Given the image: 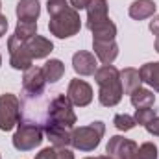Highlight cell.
<instances>
[{
    "label": "cell",
    "mask_w": 159,
    "mask_h": 159,
    "mask_svg": "<svg viewBox=\"0 0 159 159\" xmlns=\"http://www.w3.org/2000/svg\"><path fill=\"white\" fill-rule=\"evenodd\" d=\"M129 102L133 107H154L156 104V94L150 91V89H144V87H139L135 89L131 94H129Z\"/></svg>",
    "instance_id": "obj_20"
},
{
    "label": "cell",
    "mask_w": 159,
    "mask_h": 159,
    "mask_svg": "<svg viewBox=\"0 0 159 159\" xmlns=\"http://www.w3.org/2000/svg\"><path fill=\"white\" fill-rule=\"evenodd\" d=\"M93 50L98 61L104 65H113V61L119 56V44L117 41H93Z\"/></svg>",
    "instance_id": "obj_15"
},
{
    "label": "cell",
    "mask_w": 159,
    "mask_h": 159,
    "mask_svg": "<svg viewBox=\"0 0 159 159\" xmlns=\"http://www.w3.org/2000/svg\"><path fill=\"white\" fill-rule=\"evenodd\" d=\"M46 122L59 124V126H65V128H70V129L74 128V124H76V113H74L72 102L69 100L67 94H57L50 102Z\"/></svg>",
    "instance_id": "obj_5"
},
{
    "label": "cell",
    "mask_w": 159,
    "mask_h": 159,
    "mask_svg": "<svg viewBox=\"0 0 159 159\" xmlns=\"http://www.w3.org/2000/svg\"><path fill=\"white\" fill-rule=\"evenodd\" d=\"M46 9L50 15L48 30L52 35H56L57 39H69L80 32V13L69 4V0H48Z\"/></svg>",
    "instance_id": "obj_1"
},
{
    "label": "cell",
    "mask_w": 159,
    "mask_h": 159,
    "mask_svg": "<svg viewBox=\"0 0 159 159\" xmlns=\"http://www.w3.org/2000/svg\"><path fill=\"white\" fill-rule=\"evenodd\" d=\"M146 131L150 133V135H154V137H159V117H156V119H152L146 126Z\"/></svg>",
    "instance_id": "obj_28"
},
{
    "label": "cell",
    "mask_w": 159,
    "mask_h": 159,
    "mask_svg": "<svg viewBox=\"0 0 159 159\" xmlns=\"http://www.w3.org/2000/svg\"><path fill=\"white\" fill-rule=\"evenodd\" d=\"M7 50H9V65H11V69H15V70H28L32 67L34 59L30 57L24 41L11 35L7 39Z\"/></svg>",
    "instance_id": "obj_7"
},
{
    "label": "cell",
    "mask_w": 159,
    "mask_h": 159,
    "mask_svg": "<svg viewBox=\"0 0 159 159\" xmlns=\"http://www.w3.org/2000/svg\"><path fill=\"white\" fill-rule=\"evenodd\" d=\"M120 83H122V91H124V94H131L135 89L141 87L143 80H141V74H139L137 69H133V67H126V69L120 70Z\"/></svg>",
    "instance_id": "obj_18"
},
{
    "label": "cell",
    "mask_w": 159,
    "mask_h": 159,
    "mask_svg": "<svg viewBox=\"0 0 159 159\" xmlns=\"http://www.w3.org/2000/svg\"><path fill=\"white\" fill-rule=\"evenodd\" d=\"M13 35L20 41H28L30 37L37 35V22H32V20H19L17 26H15V34H13Z\"/></svg>",
    "instance_id": "obj_24"
},
{
    "label": "cell",
    "mask_w": 159,
    "mask_h": 159,
    "mask_svg": "<svg viewBox=\"0 0 159 159\" xmlns=\"http://www.w3.org/2000/svg\"><path fill=\"white\" fill-rule=\"evenodd\" d=\"M96 56L87 52V50H78L72 56V69L80 76H93L98 70V63H96Z\"/></svg>",
    "instance_id": "obj_11"
},
{
    "label": "cell",
    "mask_w": 159,
    "mask_h": 159,
    "mask_svg": "<svg viewBox=\"0 0 159 159\" xmlns=\"http://www.w3.org/2000/svg\"><path fill=\"white\" fill-rule=\"evenodd\" d=\"M20 122V100L13 93H4L0 96V129L11 131Z\"/></svg>",
    "instance_id": "obj_6"
},
{
    "label": "cell",
    "mask_w": 159,
    "mask_h": 159,
    "mask_svg": "<svg viewBox=\"0 0 159 159\" xmlns=\"http://www.w3.org/2000/svg\"><path fill=\"white\" fill-rule=\"evenodd\" d=\"M0 67H2V54H0Z\"/></svg>",
    "instance_id": "obj_34"
},
{
    "label": "cell",
    "mask_w": 159,
    "mask_h": 159,
    "mask_svg": "<svg viewBox=\"0 0 159 159\" xmlns=\"http://www.w3.org/2000/svg\"><path fill=\"white\" fill-rule=\"evenodd\" d=\"M137 143L126 139L122 135H113L106 146V156L111 159H135L137 156Z\"/></svg>",
    "instance_id": "obj_8"
},
{
    "label": "cell",
    "mask_w": 159,
    "mask_h": 159,
    "mask_svg": "<svg viewBox=\"0 0 159 159\" xmlns=\"http://www.w3.org/2000/svg\"><path fill=\"white\" fill-rule=\"evenodd\" d=\"M0 7H2V2H0Z\"/></svg>",
    "instance_id": "obj_35"
},
{
    "label": "cell",
    "mask_w": 159,
    "mask_h": 159,
    "mask_svg": "<svg viewBox=\"0 0 159 159\" xmlns=\"http://www.w3.org/2000/svg\"><path fill=\"white\" fill-rule=\"evenodd\" d=\"M150 32L156 35V37H159V15H154L152 17V20H150Z\"/></svg>",
    "instance_id": "obj_29"
},
{
    "label": "cell",
    "mask_w": 159,
    "mask_h": 159,
    "mask_svg": "<svg viewBox=\"0 0 159 159\" xmlns=\"http://www.w3.org/2000/svg\"><path fill=\"white\" fill-rule=\"evenodd\" d=\"M139 74H141L143 83L150 85L156 93H159V61L144 63V65L139 69Z\"/></svg>",
    "instance_id": "obj_19"
},
{
    "label": "cell",
    "mask_w": 159,
    "mask_h": 159,
    "mask_svg": "<svg viewBox=\"0 0 159 159\" xmlns=\"http://www.w3.org/2000/svg\"><path fill=\"white\" fill-rule=\"evenodd\" d=\"M7 32V17L0 13V37H4Z\"/></svg>",
    "instance_id": "obj_31"
},
{
    "label": "cell",
    "mask_w": 159,
    "mask_h": 159,
    "mask_svg": "<svg viewBox=\"0 0 159 159\" xmlns=\"http://www.w3.org/2000/svg\"><path fill=\"white\" fill-rule=\"evenodd\" d=\"M85 9H87V28L89 30H93L94 26L109 20L107 0H91Z\"/></svg>",
    "instance_id": "obj_13"
},
{
    "label": "cell",
    "mask_w": 159,
    "mask_h": 159,
    "mask_svg": "<svg viewBox=\"0 0 159 159\" xmlns=\"http://www.w3.org/2000/svg\"><path fill=\"white\" fill-rule=\"evenodd\" d=\"M154 48H156V52L159 54V37H156V43H154Z\"/></svg>",
    "instance_id": "obj_32"
},
{
    "label": "cell",
    "mask_w": 159,
    "mask_h": 159,
    "mask_svg": "<svg viewBox=\"0 0 159 159\" xmlns=\"http://www.w3.org/2000/svg\"><path fill=\"white\" fill-rule=\"evenodd\" d=\"M44 131L43 128L37 126L35 122H19L15 135H13V146L19 152H30L34 148H37L43 143Z\"/></svg>",
    "instance_id": "obj_4"
},
{
    "label": "cell",
    "mask_w": 159,
    "mask_h": 159,
    "mask_svg": "<svg viewBox=\"0 0 159 159\" xmlns=\"http://www.w3.org/2000/svg\"><path fill=\"white\" fill-rule=\"evenodd\" d=\"M24 43H26V50H28L32 59H44L54 50V43L46 37H43V35H34Z\"/></svg>",
    "instance_id": "obj_14"
},
{
    "label": "cell",
    "mask_w": 159,
    "mask_h": 159,
    "mask_svg": "<svg viewBox=\"0 0 159 159\" xmlns=\"http://www.w3.org/2000/svg\"><path fill=\"white\" fill-rule=\"evenodd\" d=\"M104 133H106V124L102 120H94L89 126L74 128L70 135V146L80 152H93L100 144Z\"/></svg>",
    "instance_id": "obj_3"
},
{
    "label": "cell",
    "mask_w": 159,
    "mask_h": 159,
    "mask_svg": "<svg viewBox=\"0 0 159 159\" xmlns=\"http://www.w3.org/2000/svg\"><path fill=\"white\" fill-rule=\"evenodd\" d=\"M135 159H157V146L154 143H143L137 148Z\"/></svg>",
    "instance_id": "obj_27"
},
{
    "label": "cell",
    "mask_w": 159,
    "mask_h": 159,
    "mask_svg": "<svg viewBox=\"0 0 159 159\" xmlns=\"http://www.w3.org/2000/svg\"><path fill=\"white\" fill-rule=\"evenodd\" d=\"M35 159H74L72 150H69V146L65 148H56V146H48V148H43L39 154L35 156Z\"/></svg>",
    "instance_id": "obj_23"
},
{
    "label": "cell",
    "mask_w": 159,
    "mask_h": 159,
    "mask_svg": "<svg viewBox=\"0 0 159 159\" xmlns=\"http://www.w3.org/2000/svg\"><path fill=\"white\" fill-rule=\"evenodd\" d=\"M67 96L72 102V106L76 107H87L93 102V87L85 81V80H70L69 89H67Z\"/></svg>",
    "instance_id": "obj_9"
},
{
    "label": "cell",
    "mask_w": 159,
    "mask_h": 159,
    "mask_svg": "<svg viewBox=\"0 0 159 159\" xmlns=\"http://www.w3.org/2000/svg\"><path fill=\"white\" fill-rule=\"evenodd\" d=\"M156 9H157V6H156L154 0H133L129 4L128 13H129V17L133 20H144V19L154 17Z\"/></svg>",
    "instance_id": "obj_16"
},
{
    "label": "cell",
    "mask_w": 159,
    "mask_h": 159,
    "mask_svg": "<svg viewBox=\"0 0 159 159\" xmlns=\"http://www.w3.org/2000/svg\"><path fill=\"white\" fill-rule=\"evenodd\" d=\"M89 2H91V0H69V4H70L76 11H78V9H85Z\"/></svg>",
    "instance_id": "obj_30"
},
{
    "label": "cell",
    "mask_w": 159,
    "mask_h": 159,
    "mask_svg": "<svg viewBox=\"0 0 159 159\" xmlns=\"http://www.w3.org/2000/svg\"><path fill=\"white\" fill-rule=\"evenodd\" d=\"M43 72H44L46 83H57L65 74V65L61 59H48L43 65Z\"/></svg>",
    "instance_id": "obj_21"
},
{
    "label": "cell",
    "mask_w": 159,
    "mask_h": 159,
    "mask_svg": "<svg viewBox=\"0 0 159 159\" xmlns=\"http://www.w3.org/2000/svg\"><path fill=\"white\" fill-rule=\"evenodd\" d=\"M156 117H157V111L152 109V107H139V109H135V115H133L135 122L141 124V126H146L150 120L156 119Z\"/></svg>",
    "instance_id": "obj_26"
},
{
    "label": "cell",
    "mask_w": 159,
    "mask_h": 159,
    "mask_svg": "<svg viewBox=\"0 0 159 159\" xmlns=\"http://www.w3.org/2000/svg\"><path fill=\"white\" fill-rule=\"evenodd\" d=\"M85 159H111L109 156H98V157H85Z\"/></svg>",
    "instance_id": "obj_33"
},
{
    "label": "cell",
    "mask_w": 159,
    "mask_h": 159,
    "mask_svg": "<svg viewBox=\"0 0 159 159\" xmlns=\"http://www.w3.org/2000/svg\"><path fill=\"white\" fill-rule=\"evenodd\" d=\"M0 159H2V157H0Z\"/></svg>",
    "instance_id": "obj_36"
},
{
    "label": "cell",
    "mask_w": 159,
    "mask_h": 159,
    "mask_svg": "<svg viewBox=\"0 0 159 159\" xmlns=\"http://www.w3.org/2000/svg\"><path fill=\"white\" fill-rule=\"evenodd\" d=\"M113 124H115V128H117L119 131H129V129H133V128L137 126L135 119H133L131 115H126V113L115 115V119H113Z\"/></svg>",
    "instance_id": "obj_25"
},
{
    "label": "cell",
    "mask_w": 159,
    "mask_h": 159,
    "mask_svg": "<svg viewBox=\"0 0 159 159\" xmlns=\"http://www.w3.org/2000/svg\"><path fill=\"white\" fill-rule=\"evenodd\" d=\"M48 137V141L52 143V146L56 148H65L70 144V135H72V129L70 128H65V126H59V124H52V122H44V129H43Z\"/></svg>",
    "instance_id": "obj_12"
},
{
    "label": "cell",
    "mask_w": 159,
    "mask_h": 159,
    "mask_svg": "<svg viewBox=\"0 0 159 159\" xmlns=\"http://www.w3.org/2000/svg\"><path fill=\"white\" fill-rule=\"evenodd\" d=\"M91 32H93V41H115L117 37V26L111 19L94 26Z\"/></svg>",
    "instance_id": "obj_22"
},
{
    "label": "cell",
    "mask_w": 159,
    "mask_h": 159,
    "mask_svg": "<svg viewBox=\"0 0 159 159\" xmlns=\"http://www.w3.org/2000/svg\"><path fill=\"white\" fill-rule=\"evenodd\" d=\"M15 13H17V19L19 20L37 22V19H39V15H41L39 0H19L17 2V7H15Z\"/></svg>",
    "instance_id": "obj_17"
},
{
    "label": "cell",
    "mask_w": 159,
    "mask_h": 159,
    "mask_svg": "<svg viewBox=\"0 0 159 159\" xmlns=\"http://www.w3.org/2000/svg\"><path fill=\"white\" fill-rule=\"evenodd\" d=\"M94 80L100 87L98 100L104 107H115L122 100V83H120V70L115 65H102L96 72Z\"/></svg>",
    "instance_id": "obj_2"
},
{
    "label": "cell",
    "mask_w": 159,
    "mask_h": 159,
    "mask_svg": "<svg viewBox=\"0 0 159 159\" xmlns=\"http://www.w3.org/2000/svg\"><path fill=\"white\" fill-rule=\"evenodd\" d=\"M44 85H46V78H44L43 67L32 65L28 70H24L22 87H24V91H26L28 96H41L43 91H44Z\"/></svg>",
    "instance_id": "obj_10"
}]
</instances>
